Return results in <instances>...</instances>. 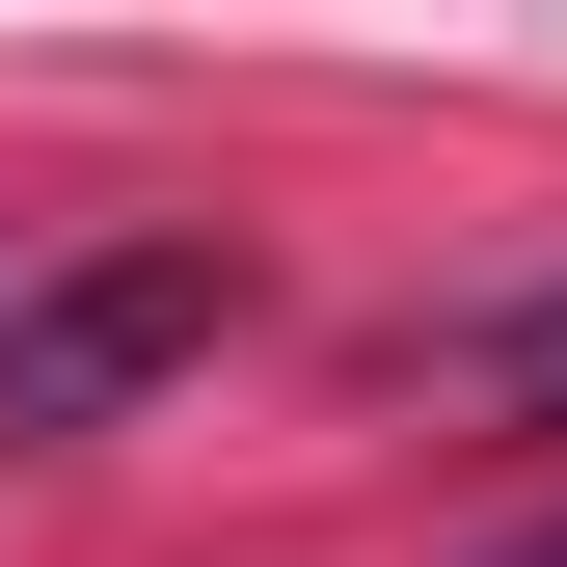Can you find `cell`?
I'll return each mask as SVG.
<instances>
[{
	"mask_svg": "<svg viewBox=\"0 0 567 567\" xmlns=\"http://www.w3.org/2000/svg\"><path fill=\"white\" fill-rule=\"evenodd\" d=\"M433 379H460V405H514V433H567V270L460 298V324H433Z\"/></svg>",
	"mask_w": 567,
	"mask_h": 567,
	"instance_id": "7a4b0ae2",
	"label": "cell"
},
{
	"mask_svg": "<svg viewBox=\"0 0 567 567\" xmlns=\"http://www.w3.org/2000/svg\"><path fill=\"white\" fill-rule=\"evenodd\" d=\"M514 567H567V540H514Z\"/></svg>",
	"mask_w": 567,
	"mask_h": 567,
	"instance_id": "3957f363",
	"label": "cell"
},
{
	"mask_svg": "<svg viewBox=\"0 0 567 567\" xmlns=\"http://www.w3.org/2000/svg\"><path fill=\"white\" fill-rule=\"evenodd\" d=\"M217 324H244L217 244H82V270H28V298H0V433H109V405L189 379Z\"/></svg>",
	"mask_w": 567,
	"mask_h": 567,
	"instance_id": "6da1fadb",
	"label": "cell"
}]
</instances>
